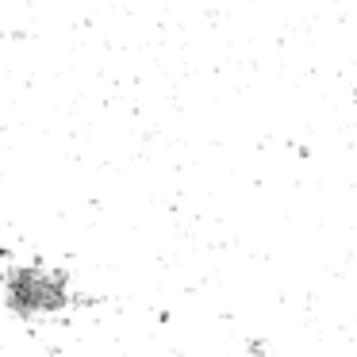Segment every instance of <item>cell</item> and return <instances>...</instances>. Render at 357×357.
<instances>
[{
  "label": "cell",
  "mask_w": 357,
  "mask_h": 357,
  "mask_svg": "<svg viewBox=\"0 0 357 357\" xmlns=\"http://www.w3.org/2000/svg\"><path fill=\"white\" fill-rule=\"evenodd\" d=\"M8 303L20 311V315H35V311H54L58 303H70V292H66V284L54 277V273L39 269V265H31V269H8Z\"/></svg>",
  "instance_id": "1"
}]
</instances>
